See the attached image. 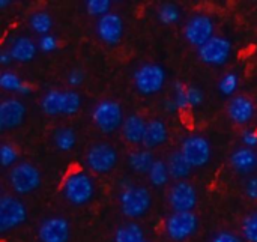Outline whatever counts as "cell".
<instances>
[{
	"mask_svg": "<svg viewBox=\"0 0 257 242\" xmlns=\"http://www.w3.org/2000/svg\"><path fill=\"white\" fill-rule=\"evenodd\" d=\"M152 205V196L149 190L143 185H136L125 182L120 185L119 193V206L125 217L140 218L148 214Z\"/></svg>",
	"mask_w": 257,
	"mask_h": 242,
	"instance_id": "1",
	"label": "cell"
},
{
	"mask_svg": "<svg viewBox=\"0 0 257 242\" xmlns=\"http://www.w3.org/2000/svg\"><path fill=\"white\" fill-rule=\"evenodd\" d=\"M81 107V96L75 90H48L41 101V108L48 116H74Z\"/></svg>",
	"mask_w": 257,
	"mask_h": 242,
	"instance_id": "2",
	"label": "cell"
},
{
	"mask_svg": "<svg viewBox=\"0 0 257 242\" xmlns=\"http://www.w3.org/2000/svg\"><path fill=\"white\" fill-rule=\"evenodd\" d=\"M93 194V181L84 172H72L63 182V196L71 205L83 206L92 200Z\"/></svg>",
	"mask_w": 257,
	"mask_h": 242,
	"instance_id": "3",
	"label": "cell"
},
{
	"mask_svg": "<svg viewBox=\"0 0 257 242\" xmlns=\"http://www.w3.org/2000/svg\"><path fill=\"white\" fill-rule=\"evenodd\" d=\"M92 120L96 128L104 134H111L123 125V110L117 101L104 99L92 110Z\"/></svg>",
	"mask_w": 257,
	"mask_h": 242,
	"instance_id": "4",
	"label": "cell"
},
{
	"mask_svg": "<svg viewBox=\"0 0 257 242\" xmlns=\"http://www.w3.org/2000/svg\"><path fill=\"white\" fill-rule=\"evenodd\" d=\"M166 83V71L158 63H145L139 66L134 72L136 89L145 95L151 96L158 93Z\"/></svg>",
	"mask_w": 257,
	"mask_h": 242,
	"instance_id": "5",
	"label": "cell"
},
{
	"mask_svg": "<svg viewBox=\"0 0 257 242\" xmlns=\"http://www.w3.org/2000/svg\"><path fill=\"white\" fill-rule=\"evenodd\" d=\"M9 184L18 194L33 193L41 185V172L32 163H18L9 172Z\"/></svg>",
	"mask_w": 257,
	"mask_h": 242,
	"instance_id": "6",
	"label": "cell"
},
{
	"mask_svg": "<svg viewBox=\"0 0 257 242\" xmlns=\"http://www.w3.org/2000/svg\"><path fill=\"white\" fill-rule=\"evenodd\" d=\"M166 233L172 241L181 242L191 238L199 227V220L194 212H173L166 220Z\"/></svg>",
	"mask_w": 257,
	"mask_h": 242,
	"instance_id": "7",
	"label": "cell"
},
{
	"mask_svg": "<svg viewBox=\"0 0 257 242\" xmlns=\"http://www.w3.org/2000/svg\"><path fill=\"white\" fill-rule=\"evenodd\" d=\"M86 164L93 173H108L117 164V152L108 143H96L87 151Z\"/></svg>",
	"mask_w": 257,
	"mask_h": 242,
	"instance_id": "8",
	"label": "cell"
},
{
	"mask_svg": "<svg viewBox=\"0 0 257 242\" xmlns=\"http://www.w3.org/2000/svg\"><path fill=\"white\" fill-rule=\"evenodd\" d=\"M27 220L26 205L12 196H3L0 199V232L12 230Z\"/></svg>",
	"mask_w": 257,
	"mask_h": 242,
	"instance_id": "9",
	"label": "cell"
},
{
	"mask_svg": "<svg viewBox=\"0 0 257 242\" xmlns=\"http://www.w3.org/2000/svg\"><path fill=\"white\" fill-rule=\"evenodd\" d=\"M181 154L193 167H205L211 160V145L203 136H188L181 146Z\"/></svg>",
	"mask_w": 257,
	"mask_h": 242,
	"instance_id": "10",
	"label": "cell"
},
{
	"mask_svg": "<svg viewBox=\"0 0 257 242\" xmlns=\"http://www.w3.org/2000/svg\"><path fill=\"white\" fill-rule=\"evenodd\" d=\"M184 35L191 45L200 48L214 38V21L205 14L194 15L187 21L184 27Z\"/></svg>",
	"mask_w": 257,
	"mask_h": 242,
	"instance_id": "11",
	"label": "cell"
},
{
	"mask_svg": "<svg viewBox=\"0 0 257 242\" xmlns=\"http://www.w3.org/2000/svg\"><path fill=\"white\" fill-rule=\"evenodd\" d=\"M232 54V42L223 36H214L199 48V57L206 65H224Z\"/></svg>",
	"mask_w": 257,
	"mask_h": 242,
	"instance_id": "12",
	"label": "cell"
},
{
	"mask_svg": "<svg viewBox=\"0 0 257 242\" xmlns=\"http://www.w3.org/2000/svg\"><path fill=\"white\" fill-rule=\"evenodd\" d=\"M169 203L175 212H193L197 205V191L194 185L178 181L169 191Z\"/></svg>",
	"mask_w": 257,
	"mask_h": 242,
	"instance_id": "13",
	"label": "cell"
},
{
	"mask_svg": "<svg viewBox=\"0 0 257 242\" xmlns=\"http://www.w3.org/2000/svg\"><path fill=\"white\" fill-rule=\"evenodd\" d=\"M96 33L99 39L107 45H117L123 36V20L120 18V15L110 12L98 18Z\"/></svg>",
	"mask_w": 257,
	"mask_h": 242,
	"instance_id": "14",
	"label": "cell"
},
{
	"mask_svg": "<svg viewBox=\"0 0 257 242\" xmlns=\"http://www.w3.org/2000/svg\"><path fill=\"white\" fill-rule=\"evenodd\" d=\"M69 236V223L60 217L45 218L38 229V238L41 242H68Z\"/></svg>",
	"mask_w": 257,
	"mask_h": 242,
	"instance_id": "15",
	"label": "cell"
},
{
	"mask_svg": "<svg viewBox=\"0 0 257 242\" xmlns=\"http://www.w3.org/2000/svg\"><path fill=\"white\" fill-rule=\"evenodd\" d=\"M27 114L26 105L15 98L5 99L0 104V127L2 130H14L18 128Z\"/></svg>",
	"mask_w": 257,
	"mask_h": 242,
	"instance_id": "16",
	"label": "cell"
},
{
	"mask_svg": "<svg viewBox=\"0 0 257 242\" xmlns=\"http://www.w3.org/2000/svg\"><path fill=\"white\" fill-rule=\"evenodd\" d=\"M227 114L233 124L245 125L254 117L256 108L250 98H247L244 95H238L230 99V102L227 105Z\"/></svg>",
	"mask_w": 257,
	"mask_h": 242,
	"instance_id": "17",
	"label": "cell"
},
{
	"mask_svg": "<svg viewBox=\"0 0 257 242\" xmlns=\"http://www.w3.org/2000/svg\"><path fill=\"white\" fill-rule=\"evenodd\" d=\"M148 122L140 114H130L122 125V136L131 145H142Z\"/></svg>",
	"mask_w": 257,
	"mask_h": 242,
	"instance_id": "18",
	"label": "cell"
},
{
	"mask_svg": "<svg viewBox=\"0 0 257 242\" xmlns=\"http://www.w3.org/2000/svg\"><path fill=\"white\" fill-rule=\"evenodd\" d=\"M167 137H169V131H167L166 124L160 119H154V120L148 122L145 139H143L142 145L145 146V149L151 151V149H155V148L164 145Z\"/></svg>",
	"mask_w": 257,
	"mask_h": 242,
	"instance_id": "19",
	"label": "cell"
},
{
	"mask_svg": "<svg viewBox=\"0 0 257 242\" xmlns=\"http://www.w3.org/2000/svg\"><path fill=\"white\" fill-rule=\"evenodd\" d=\"M230 164L238 173H250L256 169L257 155L256 152L250 148H238L230 155Z\"/></svg>",
	"mask_w": 257,
	"mask_h": 242,
	"instance_id": "20",
	"label": "cell"
},
{
	"mask_svg": "<svg viewBox=\"0 0 257 242\" xmlns=\"http://www.w3.org/2000/svg\"><path fill=\"white\" fill-rule=\"evenodd\" d=\"M12 59L17 62H30L36 56V44L30 38H17L9 48Z\"/></svg>",
	"mask_w": 257,
	"mask_h": 242,
	"instance_id": "21",
	"label": "cell"
},
{
	"mask_svg": "<svg viewBox=\"0 0 257 242\" xmlns=\"http://www.w3.org/2000/svg\"><path fill=\"white\" fill-rule=\"evenodd\" d=\"M167 167L170 172V176L178 179V181H184L185 178L190 176L193 167L187 163V160L184 158V155L181 154V151H173L169 158H167Z\"/></svg>",
	"mask_w": 257,
	"mask_h": 242,
	"instance_id": "22",
	"label": "cell"
},
{
	"mask_svg": "<svg viewBox=\"0 0 257 242\" xmlns=\"http://www.w3.org/2000/svg\"><path fill=\"white\" fill-rule=\"evenodd\" d=\"M155 163V157L151 151L148 149H142V151H136L131 152L128 155V166L136 172V173H149L152 166Z\"/></svg>",
	"mask_w": 257,
	"mask_h": 242,
	"instance_id": "23",
	"label": "cell"
},
{
	"mask_svg": "<svg viewBox=\"0 0 257 242\" xmlns=\"http://www.w3.org/2000/svg\"><path fill=\"white\" fill-rule=\"evenodd\" d=\"M0 87L6 92H15L20 95L32 93V86L21 81L20 77L14 72H3L0 75Z\"/></svg>",
	"mask_w": 257,
	"mask_h": 242,
	"instance_id": "24",
	"label": "cell"
},
{
	"mask_svg": "<svg viewBox=\"0 0 257 242\" xmlns=\"http://www.w3.org/2000/svg\"><path fill=\"white\" fill-rule=\"evenodd\" d=\"M145 232L137 223H126L114 233V242H145Z\"/></svg>",
	"mask_w": 257,
	"mask_h": 242,
	"instance_id": "25",
	"label": "cell"
},
{
	"mask_svg": "<svg viewBox=\"0 0 257 242\" xmlns=\"http://www.w3.org/2000/svg\"><path fill=\"white\" fill-rule=\"evenodd\" d=\"M53 140H54V145L59 151L62 152H68L71 151L75 143H77V134L72 128L69 127H62L59 130H56L54 136H53Z\"/></svg>",
	"mask_w": 257,
	"mask_h": 242,
	"instance_id": "26",
	"label": "cell"
},
{
	"mask_svg": "<svg viewBox=\"0 0 257 242\" xmlns=\"http://www.w3.org/2000/svg\"><path fill=\"white\" fill-rule=\"evenodd\" d=\"M149 176V181L154 187H164L167 182H169V178H170V172H169V167H167V163L163 161V160H155L151 172L148 173Z\"/></svg>",
	"mask_w": 257,
	"mask_h": 242,
	"instance_id": "27",
	"label": "cell"
},
{
	"mask_svg": "<svg viewBox=\"0 0 257 242\" xmlns=\"http://www.w3.org/2000/svg\"><path fill=\"white\" fill-rule=\"evenodd\" d=\"M30 27L41 36L50 35V30L53 27V18L47 12H35L30 15Z\"/></svg>",
	"mask_w": 257,
	"mask_h": 242,
	"instance_id": "28",
	"label": "cell"
},
{
	"mask_svg": "<svg viewBox=\"0 0 257 242\" xmlns=\"http://www.w3.org/2000/svg\"><path fill=\"white\" fill-rule=\"evenodd\" d=\"M158 18L163 24H175L181 18V11L175 3H164L158 9Z\"/></svg>",
	"mask_w": 257,
	"mask_h": 242,
	"instance_id": "29",
	"label": "cell"
},
{
	"mask_svg": "<svg viewBox=\"0 0 257 242\" xmlns=\"http://www.w3.org/2000/svg\"><path fill=\"white\" fill-rule=\"evenodd\" d=\"M242 235L248 242H257V211L248 214L242 220Z\"/></svg>",
	"mask_w": 257,
	"mask_h": 242,
	"instance_id": "30",
	"label": "cell"
},
{
	"mask_svg": "<svg viewBox=\"0 0 257 242\" xmlns=\"http://www.w3.org/2000/svg\"><path fill=\"white\" fill-rule=\"evenodd\" d=\"M110 8H111L110 0H89V2H86V11L92 17L101 18V17L110 14Z\"/></svg>",
	"mask_w": 257,
	"mask_h": 242,
	"instance_id": "31",
	"label": "cell"
},
{
	"mask_svg": "<svg viewBox=\"0 0 257 242\" xmlns=\"http://www.w3.org/2000/svg\"><path fill=\"white\" fill-rule=\"evenodd\" d=\"M238 84H239L238 75H236L235 72H229V74L223 75V78H221L220 83H218V87H220V90H221L223 95L230 96V95H233V93L236 92Z\"/></svg>",
	"mask_w": 257,
	"mask_h": 242,
	"instance_id": "32",
	"label": "cell"
},
{
	"mask_svg": "<svg viewBox=\"0 0 257 242\" xmlns=\"http://www.w3.org/2000/svg\"><path fill=\"white\" fill-rule=\"evenodd\" d=\"M0 160H2V166L3 167H14L17 160H18V152L12 145H2L0 148Z\"/></svg>",
	"mask_w": 257,
	"mask_h": 242,
	"instance_id": "33",
	"label": "cell"
},
{
	"mask_svg": "<svg viewBox=\"0 0 257 242\" xmlns=\"http://www.w3.org/2000/svg\"><path fill=\"white\" fill-rule=\"evenodd\" d=\"M187 89L188 87H185V84L182 81H175L173 83V90H175L173 99H175L179 110H185V108L190 107L188 105V98H187Z\"/></svg>",
	"mask_w": 257,
	"mask_h": 242,
	"instance_id": "34",
	"label": "cell"
},
{
	"mask_svg": "<svg viewBox=\"0 0 257 242\" xmlns=\"http://www.w3.org/2000/svg\"><path fill=\"white\" fill-rule=\"evenodd\" d=\"M187 98H188V105L190 107H199L205 101V93L200 87L191 86L187 89Z\"/></svg>",
	"mask_w": 257,
	"mask_h": 242,
	"instance_id": "35",
	"label": "cell"
},
{
	"mask_svg": "<svg viewBox=\"0 0 257 242\" xmlns=\"http://www.w3.org/2000/svg\"><path fill=\"white\" fill-rule=\"evenodd\" d=\"M57 45H59V42H57V39H56L53 35L41 36V39H39V42H38L39 50L44 51V53H51V51H54V50L57 48Z\"/></svg>",
	"mask_w": 257,
	"mask_h": 242,
	"instance_id": "36",
	"label": "cell"
},
{
	"mask_svg": "<svg viewBox=\"0 0 257 242\" xmlns=\"http://www.w3.org/2000/svg\"><path fill=\"white\" fill-rule=\"evenodd\" d=\"M84 78H86L84 72H83L81 69H78V68L72 69V71L68 74V83H69L72 87L81 86V84H83V81H84Z\"/></svg>",
	"mask_w": 257,
	"mask_h": 242,
	"instance_id": "37",
	"label": "cell"
},
{
	"mask_svg": "<svg viewBox=\"0 0 257 242\" xmlns=\"http://www.w3.org/2000/svg\"><path fill=\"white\" fill-rule=\"evenodd\" d=\"M211 242H242V239L233 232H220L212 238Z\"/></svg>",
	"mask_w": 257,
	"mask_h": 242,
	"instance_id": "38",
	"label": "cell"
},
{
	"mask_svg": "<svg viewBox=\"0 0 257 242\" xmlns=\"http://www.w3.org/2000/svg\"><path fill=\"white\" fill-rule=\"evenodd\" d=\"M242 142H244L245 148H250V149L256 148L257 146V133L256 131H253V130L244 131V134H242Z\"/></svg>",
	"mask_w": 257,
	"mask_h": 242,
	"instance_id": "39",
	"label": "cell"
},
{
	"mask_svg": "<svg viewBox=\"0 0 257 242\" xmlns=\"http://www.w3.org/2000/svg\"><path fill=\"white\" fill-rule=\"evenodd\" d=\"M245 194L251 199V200H257V176L250 178L245 184Z\"/></svg>",
	"mask_w": 257,
	"mask_h": 242,
	"instance_id": "40",
	"label": "cell"
},
{
	"mask_svg": "<svg viewBox=\"0 0 257 242\" xmlns=\"http://www.w3.org/2000/svg\"><path fill=\"white\" fill-rule=\"evenodd\" d=\"M164 110H166V111H169V113L179 111V108H178V105H176V102H175V99H173V98H172V99H166V101H164Z\"/></svg>",
	"mask_w": 257,
	"mask_h": 242,
	"instance_id": "41",
	"label": "cell"
},
{
	"mask_svg": "<svg viewBox=\"0 0 257 242\" xmlns=\"http://www.w3.org/2000/svg\"><path fill=\"white\" fill-rule=\"evenodd\" d=\"M12 60H14V59H12V54H11L9 50H5V51L0 53V63H2V65H9Z\"/></svg>",
	"mask_w": 257,
	"mask_h": 242,
	"instance_id": "42",
	"label": "cell"
},
{
	"mask_svg": "<svg viewBox=\"0 0 257 242\" xmlns=\"http://www.w3.org/2000/svg\"><path fill=\"white\" fill-rule=\"evenodd\" d=\"M9 5H11V2H9V0H0V8H2V9H6Z\"/></svg>",
	"mask_w": 257,
	"mask_h": 242,
	"instance_id": "43",
	"label": "cell"
},
{
	"mask_svg": "<svg viewBox=\"0 0 257 242\" xmlns=\"http://www.w3.org/2000/svg\"><path fill=\"white\" fill-rule=\"evenodd\" d=\"M145 242H148V241H145Z\"/></svg>",
	"mask_w": 257,
	"mask_h": 242,
	"instance_id": "44",
	"label": "cell"
}]
</instances>
